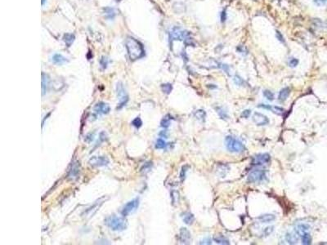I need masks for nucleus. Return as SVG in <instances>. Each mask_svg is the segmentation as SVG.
Returning <instances> with one entry per match:
<instances>
[{"label": "nucleus", "instance_id": "nucleus-21", "mask_svg": "<svg viewBox=\"0 0 327 245\" xmlns=\"http://www.w3.org/2000/svg\"><path fill=\"white\" fill-rule=\"evenodd\" d=\"M289 92H290V90H289V88H284L279 92L278 100H279L280 102H285L286 99L288 98V96L289 95Z\"/></svg>", "mask_w": 327, "mask_h": 245}, {"label": "nucleus", "instance_id": "nucleus-5", "mask_svg": "<svg viewBox=\"0 0 327 245\" xmlns=\"http://www.w3.org/2000/svg\"><path fill=\"white\" fill-rule=\"evenodd\" d=\"M116 92H117V96L119 99L117 110H120L122 107H124V105L127 104L128 101V95L124 88L123 83L120 82L118 83L116 85Z\"/></svg>", "mask_w": 327, "mask_h": 245}, {"label": "nucleus", "instance_id": "nucleus-28", "mask_svg": "<svg viewBox=\"0 0 327 245\" xmlns=\"http://www.w3.org/2000/svg\"><path fill=\"white\" fill-rule=\"evenodd\" d=\"M228 171H229L228 167L226 165L219 166V168H218V173L219 175L221 176L222 177H224L226 176V174L228 172Z\"/></svg>", "mask_w": 327, "mask_h": 245}, {"label": "nucleus", "instance_id": "nucleus-30", "mask_svg": "<svg viewBox=\"0 0 327 245\" xmlns=\"http://www.w3.org/2000/svg\"><path fill=\"white\" fill-rule=\"evenodd\" d=\"M171 199H172V204L173 205H175L177 204L179 200V194H178V191H173L171 192Z\"/></svg>", "mask_w": 327, "mask_h": 245}, {"label": "nucleus", "instance_id": "nucleus-11", "mask_svg": "<svg viewBox=\"0 0 327 245\" xmlns=\"http://www.w3.org/2000/svg\"><path fill=\"white\" fill-rule=\"evenodd\" d=\"M270 155L267 153L258 154L253 159V164L257 166L267 164L268 163L270 162Z\"/></svg>", "mask_w": 327, "mask_h": 245}, {"label": "nucleus", "instance_id": "nucleus-33", "mask_svg": "<svg viewBox=\"0 0 327 245\" xmlns=\"http://www.w3.org/2000/svg\"><path fill=\"white\" fill-rule=\"evenodd\" d=\"M166 146V143L165 141L161 138H159L158 140L156 141V149H164Z\"/></svg>", "mask_w": 327, "mask_h": 245}, {"label": "nucleus", "instance_id": "nucleus-23", "mask_svg": "<svg viewBox=\"0 0 327 245\" xmlns=\"http://www.w3.org/2000/svg\"><path fill=\"white\" fill-rule=\"evenodd\" d=\"M195 117L196 118V119H198L199 121L200 122H204L205 121V117H206V113L203 110H197L195 112Z\"/></svg>", "mask_w": 327, "mask_h": 245}, {"label": "nucleus", "instance_id": "nucleus-29", "mask_svg": "<svg viewBox=\"0 0 327 245\" xmlns=\"http://www.w3.org/2000/svg\"><path fill=\"white\" fill-rule=\"evenodd\" d=\"M161 89L166 94H169L172 92L173 86H172V84H170V83H163L162 85H161Z\"/></svg>", "mask_w": 327, "mask_h": 245}, {"label": "nucleus", "instance_id": "nucleus-40", "mask_svg": "<svg viewBox=\"0 0 327 245\" xmlns=\"http://www.w3.org/2000/svg\"><path fill=\"white\" fill-rule=\"evenodd\" d=\"M313 2L317 6H323L326 3L327 0H313Z\"/></svg>", "mask_w": 327, "mask_h": 245}, {"label": "nucleus", "instance_id": "nucleus-22", "mask_svg": "<svg viewBox=\"0 0 327 245\" xmlns=\"http://www.w3.org/2000/svg\"><path fill=\"white\" fill-rule=\"evenodd\" d=\"M182 220H183L184 223H186L187 225H191L193 223L194 221H195V216L191 213H186L182 216Z\"/></svg>", "mask_w": 327, "mask_h": 245}, {"label": "nucleus", "instance_id": "nucleus-15", "mask_svg": "<svg viewBox=\"0 0 327 245\" xmlns=\"http://www.w3.org/2000/svg\"><path fill=\"white\" fill-rule=\"evenodd\" d=\"M49 86H50V78L47 74L42 73V96H43L48 92Z\"/></svg>", "mask_w": 327, "mask_h": 245}, {"label": "nucleus", "instance_id": "nucleus-42", "mask_svg": "<svg viewBox=\"0 0 327 245\" xmlns=\"http://www.w3.org/2000/svg\"><path fill=\"white\" fill-rule=\"evenodd\" d=\"M251 114V110H244V111L242 112V117H244V118H247L249 117V115H250Z\"/></svg>", "mask_w": 327, "mask_h": 245}, {"label": "nucleus", "instance_id": "nucleus-2", "mask_svg": "<svg viewBox=\"0 0 327 245\" xmlns=\"http://www.w3.org/2000/svg\"><path fill=\"white\" fill-rule=\"evenodd\" d=\"M105 223L109 228L114 231H122L127 228V221L123 216H111L105 220Z\"/></svg>", "mask_w": 327, "mask_h": 245}, {"label": "nucleus", "instance_id": "nucleus-16", "mask_svg": "<svg viewBox=\"0 0 327 245\" xmlns=\"http://www.w3.org/2000/svg\"><path fill=\"white\" fill-rule=\"evenodd\" d=\"M276 219V216L273 214H264V215H261L258 217V220H259L262 223H270L274 221Z\"/></svg>", "mask_w": 327, "mask_h": 245}, {"label": "nucleus", "instance_id": "nucleus-34", "mask_svg": "<svg viewBox=\"0 0 327 245\" xmlns=\"http://www.w3.org/2000/svg\"><path fill=\"white\" fill-rule=\"evenodd\" d=\"M187 169H188V166L187 165L183 166V167L182 168L181 172H180V179H181V182H183V181L185 180V178H186V176H187Z\"/></svg>", "mask_w": 327, "mask_h": 245}, {"label": "nucleus", "instance_id": "nucleus-38", "mask_svg": "<svg viewBox=\"0 0 327 245\" xmlns=\"http://www.w3.org/2000/svg\"><path fill=\"white\" fill-rule=\"evenodd\" d=\"M273 230H274V227H273V226H267V227H266V228L264 229V234L266 236L270 235L273 232Z\"/></svg>", "mask_w": 327, "mask_h": 245}, {"label": "nucleus", "instance_id": "nucleus-27", "mask_svg": "<svg viewBox=\"0 0 327 245\" xmlns=\"http://www.w3.org/2000/svg\"><path fill=\"white\" fill-rule=\"evenodd\" d=\"M170 121H171V117L169 115H166L160 122V126L164 128H167L170 125Z\"/></svg>", "mask_w": 327, "mask_h": 245}, {"label": "nucleus", "instance_id": "nucleus-25", "mask_svg": "<svg viewBox=\"0 0 327 245\" xmlns=\"http://www.w3.org/2000/svg\"><path fill=\"white\" fill-rule=\"evenodd\" d=\"M213 241L216 243V244H223V245L230 244L228 239H226V238H224L223 236H221V235H218V236H215V237H213Z\"/></svg>", "mask_w": 327, "mask_h": 245}, {"label": "nucleus", "instance_id": "nucleus-6", "mask_svg": "<svg viewBox=\"0 0 327 245\" xmlns=\"http://www.w3.org/2000/svg\"><path fill=\"white\" fill-rule=\"evenodd\" d=\"M105 197L100 198L99 199H97L94 204H92V206H90L87 210L83 212V213L82 214L83 217L85 218V219H90L91 217H92V216L97 213V212L99 210V208L101 207V206L103 204V203H105Z\"/></svg>", "mask_w": 327, "mask_h": 245}, {"label": "nucleus", "instance_id": "nucleus-45", "mask_svg": "<svg viewBox=\"0 0 327 245\" xmlns=\"http://www.w3.org/2000/svg\"><path fill=\"white\" fill-rule=\"evenodd\" d=\"M227 19V13H226L225 11H223L222 13H221V21L222 22H224Z\"/></svg>", "mask_w": 327, "mask_h": 245}, {"label": "nucleus", "instance_id": "nucleus-31", "mask_svg": "<svg viewBox=\"0 0 327 245\" xmlns=\"http://www.w3.org/2000/svg\"><path fill=\"white\" fill-rule=\"evenodd\" d=\"M263 94H264V97L267 99V100H268V101L272 102V101L274 100V94L271 91H269V90H264V92H263Z\"/></svg>", "mask_w": 327, "mask_h": 245}, {"label": "nucleus", "instance_id": "nucleus-9", "mask_svg": "<svg viewBox=\"0 0 327 245\" xmlns=\"http://www.w3.org/2000/svg\"><path fill=\"white\" fill-rule=\"evenodd\" d=\"M89 163L92 167H105L110 163V160L106 156H92L89 160Z\"/></svg>", "mask_w": 327, "mask_h": 245}, {"label": "nucleus", "instance_id": "nucleus-10", "mask_svg": "<svg viewBox=\"0 0 327 245\" xmlns=\"http://www.w3.org/2000/svg\"><path fill=\"white\" fill-rule=\"evenodd\" d=\"M80 163L78 161H75V162L71 163V165H70V168L68 171V174H67V177L68 179H70V181H75L76 180L79 176H80Z\"/></svg>", "mask_w": 327, "mask_h": 245}, {"label": "nucleus", "instance_id": "nucleus-12", "mask_svg": "<svg viewBox=\"0 0 327 245\" xmlns=\"http://www.w3.org/2000/svg\"><path fill=\"white\" fill-rule=\"evenodd\" d=\"M253 121L258 126H265L269 124V119L266 115L258 112H255L253 115Z\"/></svg>", "mask_w": 327, "mask_h": 245}, {"label": "nucleus", "instance_id": "nucleus-35", "mask_svg": "<svg viewBox=\"0 0 327 245\" xmlns=\"http://www.w3.org/2000/svg\"><path fill=\"white\" fill-rule=\"evenodd\" d=\"M108 63H109V60L106 57H102V59L100 60V65H101V67H102L103 70L107 67Z\"/></svg>", "mask_w": 327, "mask_h": 245}, {"label": "nucleus", "instance_id": "nucleus-49", "mask_svg": "<svg viewBox=\"0 0 327 245\" xmlns=\"http://www.w3.org/2000/svg\"><path fill=\"white\" fill-rule=\"evenodd\" d=\"M326 26H327V21H326Z\"/></svg>", "mask_w": 327, "mask_h": 245}, {"label": "nucleus", "instance_id": "nucleus-24", "mask_svg": "<svg viewBox=\"0 0 327 245\" xmlns=\"http://www.w3.org/2000/svg\"><path fill=\"white\" fill-rule=\"evenodd\" d=\"M63 40L67 45V47H70V45L73 43L75 40V35L72 34H66L63 36Z\"/></svg>", "mask_w": 327, "mask_h": 245}, {"label": "nucleus", "instance_id": "nucleus-1", "mask_svg": "<svg viewBox=\"0 0 327 245\" xmlns=\"http://www.w3.org/2000/svg\"><path fill=\"white\" fill-rule=\"evenodd\" d=\"M128 57L132 61H136L144 56V48L139 41L132 37H128L125 42Z\"/></svg>", "mask_w": 327, "mask_h": 245}, {"label": "nucleus", "instance_id": "nucleus-46", "mask_svg": "<svg viewBox=\"0 0 327 245\" xmlns=\"http://www.w3.org/2000/svg\"><path fill=\"white\" fill-rule=\"evenodd\" d=\"M222 69L225 70L227 73H228V71H229L228 65H222Z\"/></svg>", "mask_w": 327, "mask_h": 245}, {"label": "nucleus", "instance_id": "nucleus-20", "mask_svg": "<svg viewBox=\"0 0 327 245\" xmlns=\"http://www.w3.org/2000/svg\"><path fill=\"white\" fill-rule=\"evenodd\" d=\"M286 240L289 244H296L299 241V238L298 236H296V234L287 233L286 235Z\"/></svg>", "mask_w": 327, "mask_h": 245}, {"label": "nucleus", "instance_id": "nucleus-17", "mask_svg": "<svg viewBox=\"0 0 327 245\" xmlns=\"http://www.w3.org/2000/svg\"><path fill=\"white\" fill-rule=\"evenodd\" d=\"M104 16L107 20L109 21H111L114 18V16L116 15V13H115V10L113 8V7H105L104 9Z\"/></svg>", "mask_w": 327, "mask_h": 245}, {"label": "nucleus", "instance_id": "nucleus-44", "mask_svg": "<svg viewBox=\"0 0 327 245\" xmlns=\"http://www.w3.org/2000/svg\"><path fill=\"white\" fill-rule=\"evenodd\" d=\"M212 244V240L210 238H205L200 243V244Z\"/></svg>", "mask_w": 327, "mask_h": 245}, {"label": "nucleus", "instance_id": "nucleus-36", "mask_svg": "<svg viewBox=\"0 0 327 245\" xmlns=\"http://www.w3.org/2000/svg\"><path fill=\"white\" fill-rule=\"evenodd\" d=\"M272 111H273L275 114H276V115H282L283 113H284V111H285V110L283 108H281V107H279V106H272Z\"/></svg>", "mask_w": 327, "mask_h": 245}, {"label": "nucleus", "instance_id": "nucleus-32", "mask_svg": "<svg viewBox=\"0 0 327 245\" xmlns=\"http://www.w3.org/2000/svg\"><path fill=\"white\" fill-rule=\"evenodd\" d=\"M132 125L134 126L136 128H140L142 125V119L139 118V117H137L136 118H134V120L132 121Z\"/></svg>", "mask_w": 327, "mask_h": 245}, {"label": "nucleus", "instance_id": "nucleus-3", "mask_svg": "<svg viewBox=\"0 0 327 245\" xmlns=\"http://www.w3.org/2000/svg\"><path fill=\"white\" fill-rule=\"evenodd\" d=\"M225 143L227 149L232 153H241L245 150V146L241 141L231 136L226 137Z\"/></svg>", "mask_w": 327, "mask_h": 245}, {"label": "nucleus", "instance_id": "nucleus-41", "mask_svg": "<svg viewBox=\"0 0 327 245\" xmlns=\"http://www.w3.org/2000/svg\"><path fill=\"white\" fill-rule=\"evenodd\" d=\"M276 38L279 40V41H280L281 43H285V39H284V37H283V35H281V33L279 31H276Z\"/></svg>", "mask_w": 327, "mask_h": 245}, {"label": "nucleus", "instance_id": "nucleus-48", "mask_svg": "<svg viewBox=\"0 0 327 245\" xmlns=\"http://www.w3.org/2000/svg\"><path fill=\"white\" fill-rule=\"evenodd\" d=\"M44 3H45V0H42V5H43V6L44 5Z\"/></svg>", "mask_w": 327, "mask_h": 245}, {"label": "nucleus", "instance_id": "nucleus-14", "mask_svg": "<svg viewBox=\"0 0 327 245\" xmlns=\"http://www.w3.org/2000/svg\"><path fill=\"white\" fill-rule=\"evenodd\" d=\"M191 233H190V231L187 228L182 227V228L180 229V231H179V241L182 244H188L190 243V241H191Z\"/></svg>", "mask_w": 327, "mask_h": 245}, {"label": "nucleus", "instance_id": "nucleus-19", "mask_svg": "<svg viewBox=\"0 0 327 245\" xmlns=\"http://www.w3.org/2000/svg\"><path fill=\"white\" fill-rule=\"evenodd\" d=\"M52 60L53 63L56 64V65H63V64H65L66 62L68 61L66 58L64 57L62 55L57 54V53H56V54L52 56Z\"/></svg>", "mask_w": 327, "mask_h": 245}, {"label": "nucleus", "instance_id": "nucleus-39", "mask_svg": "<svg viewBox=\"0 0 327 245\" xmlns=\"http://www.w3.org/2000/svg\"><path fill=\"white\" fill-rule=\"evenodd\" d=\"M299 64V60L296 58H291L289 61V65L290 67H295Z\"/></svg>", "mask_w": 327, "mask_h": 245}, {"label": "nucleus", "instance_id": "nucleus-18", "mask_svg": "<svg viewBox=\"0 0 327 245\" xmlns=\"http://www.w3.org/2000/svg\"><path fill=\"white\" fill-rule=\"evenodd\" d=\"M309 228H310V226L307 224H300L295 227V232L298 235L302 236L303 234L308 232L309 230Z\"/></svg>", "mask_w": 327, "mask_h": 245}, {"label": "nucleus", "instance_id": "nucleus-4", "mask_svg": "<svg viewBox=\"0 0 327 245\" xmlns=\"http://www.w3.org/2000/svg\"><path fill=\"white\" fill-rule=\"evenodd\" d=\"M190 34L188 32L182 30L180 28L175 27L172 29L170 33V38L172 40H185L186 44H191V40L190 38Z\"/></svg>", "mask_w": 327, "mask_h": 245}, {"label": "nucleus", "instance_id": "nucleus-26", "mask_svg": "<svg viewBox=\"0 0 327 245\" xmlns=\"http://www.w3.org/2000/svg\"><path fill=\"white\" fill-rule=\"evenodd\" d=\"M302 237V244L304 245H309L311 244V238L310 234L308 232L303 234Z\"/></svg>", "mask_w": 327, "mask_h": 245}, {"label": "nucleus", "instance_id": "nucleus-47", "mask_svg": "<svg viewBox=\"0 0 327 245\" xmlns=\"http://www.w3.org/2000/svg\"><path fill=\"white\" fill-rule=\"evenodd\" d=\"M160 135H163L165 138H167V134H166V131H163L162 132L160 133Z\"/></svg>", "mask_w": 327, "mask_h": 245}, {"label": "nucleus", "instance_id": "nucleus-8", "mask_svg": "<svg viewBox=\"0 0 327 245\" xmlns=\"http://www.w3.org/2000/svg\"><path fill=\"white\" fill-rule=\"evenodd\" d=\"M266 178V173L264 170L260 169H256L250 172L248 177V181L251 183H258L261 182Z\"/></svg>", "mask_w": 327, "mask_h": 245}, {"label": "nucleus", "instance_id": "nucleus-13", "mask_svg": "<svg viewBox=\"0 0 327 245\" xmlns=\"http://www.w3.org/2000/svg\"><path fill=\"white\" fill-rule=\"evenodd\" d=\"M93 110L98 115H107L111 110V107L107 103L99 102L97 105H95Z\"/></svg>", "mask_w": 327, "mask_h": 245}, {"label": "nucleus", "instance_id": "nucleus-43", "mask_svg": "<svg viewBox=\"0 0 327 245\" xmlns=\"http://www.w3.org/2000/svg\"><path fill=\"white\" fill-rule=\"evenodd\" d=\"M218 113L219 116H220V117H221L222 118H227V113H226L225 110H218Z\"/></svg>", "mask_w": 327, "mask_h": 245}, {"label": "nucleus", "instance_id": "nucleus-37", "mask_svg": "<svg viewBox=\"0 0 327 245\" xmlns=\"http://www.w3.org/2000/svg\"><path fill=\"white\" fill-rule=\"evenodd\" d=\"M234 83H235L236 85H238V86H243V85H244V83H245V82H244V80L242 79L241 77L235 75V76L234 77Z\"/></svg>", "mask_w": 327, "mask_h": 245}, {"label": "nucleus", "instance_id": "nucleus-7", "mask_svg": "<svg viewBox=\"0 0 327 245\" xmlns=\"http://www.w3.org/2000/svg\"><path fill=\"white\" fill-rule=\"evenodd\" d=\"M139 207V199H134L133 200L128 202L123 207V209L121 211V213L124 216H128L129 214L133 213Z\"/></svg>", "mask_w": 327, "mask_h": 245}]
</instances>
